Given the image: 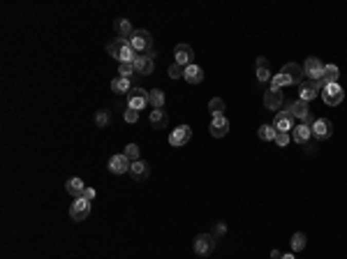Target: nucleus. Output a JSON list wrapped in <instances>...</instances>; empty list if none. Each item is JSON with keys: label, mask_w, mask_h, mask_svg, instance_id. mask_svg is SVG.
<instances>
[{"label": "nucleus", "mask_w": 347, "mask_h": 259, "mask_svg": "<svg viewBox=\"0 0 347 259\" xmlns=\"http://www.w3.org/2000/svg\"><path fill=\"white\" fill-rule=\"evenodd\" d=\"M106 53L111 58H116L118 63H134V58H137V51L132 49V44L127 40H118V37L106 44Z\"/></svg>", "instance_id": "1"}, {"label": "nucleus", "mask_w": 347, "mask_h": 259, "mask_svg": "<svg viewBox=\"0 0 347 259\" xmlns=\"http://www.w3.org/2000/svg\"><path fill=\"white\" fill-rule=\"evenodd\" d=\"M88 215H90V201H88V199L79 197L69 203V217H72L74 222H83Z\"/></svg>", "instance_id": "6"}, {"label": "nucleus", "mask_w": 347, "mask_h": 259, "mask_svg": "<svg viewBox=\"0 0 347 259\" xmlns=\"http://www.w3.org/2000/svg\"><path fill=\"white\" fill-rule=\"evenodd\" d=\"M254 74H257V81H259V83L271 81V69H268V60L264 58V55H259V58L254 60Z\"/></svg>", "instance_id": "17"}, {"label": "nucleus", "mask_w": 347, "mask_h": 259, "mask_svg": "<svg viewBox=\"0 0 347 259\" xmlns=\"http://www.w3.org/2000/svg\"><path fill=\"white\" fill-rule=\"evenodd\" d=\"M123 118H125V123H137V120H139V111L137 109H125L123 111Z\"/></svg>", "instance_id": "35"}, {"label": "nucleus", "mask_w": 347, "mask_h": 259, "mask_svg": "<svg viewBox=\"0 0 347 259\" xmlns=\"http://www.w3.org/2000/svg\"><path fill=\"white\" fill-rule=\"evenodd\" d=\"M319 95H322L324 104H328V106H338L342 100H345V88H342L340 83H331V86H324Z\"/></svg>", "instance_id": "3"}, {"label": "nucleus", "mask_w": 347, "mask_h": 259, "mask_svg": "<svg viewBox=\"0 0 347 259\" xmlns=\"http://www.w3.org/2000/svg\"><path fill=\"white\" fill-rule=\"evenodd\" d=\"M130 164H132V162H130L123 153H116V155L109 157V164H106V166H109L111 174L120 176V174H125V171H130Z\"/></svg>", "instance_id": "12"}, {"label": "nucleus", "mask_w": 347, "mask_h": 259, "mask_svg": "<svg viewBox=\"0 0 347 259\" xmlns=\"http://www.w3.org/2000/svg\"><path fill=\"white\" fill-rule=\"evenodd\" d=\"M310 137H313V132H310L308 125H294V130H291V139H294V143H299V146H305V143L310 141Z\"/></svg>", "instance_id": "20"}, {"label": "nucleus", "mask_w": 347, "mask_h": 259, "mask_svg": "<svg viewBox=\"0 0 347 259\" xmlns=\"http://www.w3.org/2000/svg\"><path fill=\"white\" fill-rule=\"evenodd\" d=\"M271 257H273V259H280L282 252H280V250H271Z\"/></svg>", "instance_id": "39"}, {"label": "nucleus", "mask_w": 347, "mask_h": 259, "mask_svg": "<svg viewBox=\"0 0 347 259\" xmlns=\"http://www.w3.org/2000/svg\"><path fill=\"white\" fill-rule=\"evenodd\" d=\"M324 67H326V65H324L319 58H315V55L305 58V63H303V74H305V79L319 81V79H322V74H324Z\"/></svg>", "instance_id": "7"}, {"label": "nucleus", "mask_w": 347, "mask_h": 259, "mask_svg": "<svg viewBox=\"0 0 347 259\" xmlns=\"http://www.w3.org/2000/svg\"><path fill=\"white\" fill-rule=\"evenodd\" d=\"M208 111H211L213 118H215V116H225V100H220V97H213V100L208 102Z\"/></svg>", "instance_id": "28"}, {"label": "nucleus", "mask_w": 347, "mask_h": 259, "mask_svg": "<svg viewBox=\"0 0 347 259\" xmlns=\"http://www.w3.org/2000/svg\"><path fill=\"white\" fill-rule=\"evenodd\" d=\"M123 155L127 157L130 162L141 160V157H139V146H137V143H127V146H125V151H123Z\"/></svg>", "instance_id": "31"}, {"label": "nucleus", "mask_w": 347, "mask_h": 259, "mask_svg": "<svg viewBox=\"0 0 347 259\" xmlns=\"http://www.w3.org/2000/svg\"><path fill=\"white\" fill-rule=\"evenodd\" d=\"M183 79L188 83H192V86H197V83H202L204 81V69L199 67V65H188V67H185V74H183Z\"/></svg>", "instance_id": "21"}, {"label": "nucleus", "mask_w": 347, "mask_h": 259, "mask_svg": "<svg viewBox=\"0 0 347 259\" xmlns=\"http://www.w3.org/2000/svg\"><path fill=\"white\" fill-rule=\"evenodd\" d=\"M118 74H120L123 79L137 77V72H134V65H132V63H120V65H118Z\"/></svg>", "instance_id": "32"}, {"label": "nucleus", "mask_w": 347, "mask_h": 259, "mask_svg": "<svg viewBox=\"0 0 347 259\" xmlns=\"http://www.w3.org/2000/svg\"><path fill=\"white\" fill-rule=\"evenodd\" d=\"M132 81H130V79H123V77H116L114 81H111V90L114 92H118V95H130V90H132Z\"/></svg>", "instance_id": "25"}, {"label": "nucleus", "mask_w": 347, "mask_h": 259, "mask_svg": "<svg viewBox=\"0 0 347 259\" xmlns=\"http://www.w3.org/2000/svg\"><path fill=\"white\" fill-rule=\"evenodd\" d=\"M174 55H176L174 63H178L180 67H188V65H192L194 51H192V46H190V44H178L174 49Z\"/></svg>", "instance_id": "15"}, {"label": "nucleus", "mask_w": 347, "mask_h": 259, "mask_svg": "<svg viewBox=\"0 0 347 259\" xmlns=\"http://www.w3.org/2000/svg\"><path fill=\"white\" fill-rule=\"evenodd\" d=\"M109 123H111V114H109V111H106V109L97 111V114H95V125H97V127H106Z\"/></svg>", "instance_id": "30"}, {"label": "nucleus", "mask_w": 347, "mask_h": 259, "mask_svg": "<svg viewBox=\"0 0 347 259\" xmlns=\"http://www.w3.org/2000/svg\"><path fill=\"white\" fill-rule=\"evenodd\" d=\"M148 104H151L153 109H165V92H162L160 88H153V90L148 92Z\"/></svg>", "instance_id": "26"}, {"label": "nucleus", "mask_w": 347, "mask_h": 259, "mask_svg": "<svg viewBox=\"0 0 347 259\" xmlns=\"http://www.w3.org/2000/svg\"><path fill=\"white\" fill-rule=\"evenodd\" d=\"M322 88H324L322 79H319V81H313V79H305V81L299 86V100H303V102H313L315 97H317L319 92H322Z\"/></svg>", "instance_id": "5"}, {"label": "nucleus", "mask_w": 347, "mask_h": 259, "mask_svg": "<svg viewBox=\"0 0 347 259\" xmlns=\"http://www.w3.org/2000/svg\"><path fill=\"white\" fill-rule=\"evenodd\" d=\"M264 106H266L268 111H278L282 106V92L268 88V90L264 92Z\"/></svg>", "instance_id": "18"}, {"label": "nucleus", "mask_w": 347, "mask_h": 259, "mask_svg": "<svg viewBox=\"0 0 347 259\" xmlns=\"http://www.w3.org/2000/svg\"><path fill=\"white\" fill-rule=\"evenodd\" d=\"M215 245H217V238L213 234H199L197 238H194V252H197L199 257H211Z\"/></svg>", "instance_id": "4"}, {"label": "nucleus", "mask_w": 347, "mask_h": 259, "mask_svg": "<svg viewBox=\"0 0 347 259\" xmlns=\"http://www.w3.org/2000/svg\"><path fill=\"white\" fill-rule=\"evenodd\" d=\"M86 188H88V185H83V180H81V178H69L67 183H65V190H67V192L72 194L74 199L83 197V192H86Z\"/></svg>", "instance_id": "22"}, {"label": "nucleus", "mask_w": 347, "mask_h": 259, "mask_svg": "<svg viewBox=\"0 0 347 259\" xmlns=\"http://www.w3.org/2000/svg\"><path fill=\"white\" fill-rule=\"evenodd\" d=\"M211 234L215 236V238H222V236L227 234V225H225V222H215V227H213Z\"/></svg>", "instance_id": "36"}, {"label": "nucleus", "mask_w": 347, "mask_h": 259, "mask_svg": "<svg viewBox=\"0 0 347 259\" xmlns=\"http://www.w3.org/2000/svg\"><path fill=\"white\" fill-rule=\"evenodd\" d=\"M305 243H308V238H305L303 231H296V234H291V238H289L291 252H301V250H305Z\"/></svg>", "instance_id": "27"}, {"label": "nucleus", "mask_w": 347, "mask_h": 259, "mask_svg": "<svg viewBox=\"0 0 347 259\" xmlns=\"http://www.w3.org/2000/svg\"><path fill=\"white\" fill-rule=\"evenodd\" d=\"M167 72H169V77H171V79H180V77H183V74H185V67H180L178 63H171Z\"/></svg>", "instance_id": "34"}, {"label": "nucleus", "mask_w": 347, "mask_h": 259, "mask_svg": "<svg viewBox=\"0 0 347 259\" xmlns=\"http://www.w3.org/2000/svg\"><path fill=\"white\" fill-rule=\"evenodd\" d=\"M148 92L151 90H143L141 86H134L132 90H130V95H127V109L141 111L143 106L148 104Z\"/></svg>", "instance_id": "8"}, {"label": "nucleus", "mask_w": 347, "mask_h": 259, "mask_svg": "<svg viewBox=\"0 0 347 259\" xmlns=\"http://www.w3.org/2000/svg\"><path fill=\"white\" fill-rule=\"evenodd\" d=\"M95 190H93V188H86V192H83V199H88V201H93V199H95Z\"/></svg>", "instance_id": "37"}, {"label": "nucleus", "mask_w": 347, "mask_h": 259, "mask_svg": "<svg viewBox=\"0 0 347 259\" xmlns=\"http://www.w3.org/2000/svg\"><path fill=\"white\" fill-rule=\"evenodd\" d=\"M134 72H137V77H151L153 69H155V60L148 58L146 53H137V58H134Z\"/></svg>", "instance_id": "10"}, {"label": "nucleus", "mask_w": 347, "mask_h": 259, "mask_svg": "<svg viewBox=\"0 0 347 259\" xmlns=\"http://www.w3.org/2000/svg\"><path fill=\"white\" fill-rule=\"evenodd\" d=\"M340 81V69L338 65H326L324 67V74H322V83L324 86H331V83H338Z\"/></svg>", "instance_id": "23"}, {"label": "nucleus", "mask_w": 347, "mask_h": 259, "mask_svg": "<svg viewBox=\"0 0 347 259\" xmlns=\"http://www.w3.org/2000/svg\"><path fill=\"white\" fill-rule=\"evenodd\" d=\"M146 55H148V58H153V60H155V58H157V51H155V46H153V49H151V51H148V53H146Z\"/></svg>", "instance_id": "38"}, {"label": "nucleus", "mask_w": 347, "mask_h": 259, "mask_svg": "<svg viewBox=\"0 0 347 259\" xmlns=\"http://www.w3.org/2000/svg\"><path fill=\"white\" fill-rule=\"evenodd\" d=\"M148 123H151L153 130H167V125H169V116H167L165 109H153Z\"/></svg>", "instance_id": "16"}, {"label": "nucleus", "mask_w": 347, "mask_h": 259, "mask_svg": "<svg viewBox=\"0 0 347 259\" xmlns=\"http://www.w3.org/2000/svg\"><path fill=\"white\" fill-rule=\"evenodd\" d=\"M190 139H192V127H190V125H178V127L169 134V146L180 148V146H185Z\"/></svg>", "instance_id": "9"}, {"label": "nucleus", "mask_w": 347, "mask_h": 259, "mask_svg": "<svg viewBox=\"0 0 347 259\" xmlns=\"http://www.w3.org/2000/svg\"><path fill=\"white\" fill-rule=\"evenodd\" d=\"M208 132L215 139L227 137V132H229V120H227L225 116H215V118L211 120V125H208Z\"/></svg>", "instance_id": "13"}, {"label": "nucleus", "mask_w": 347, "mask_h": 259, "mask_svg": "<svg viewBox=\"0 0 347 259\" xmlns=\"http://www.w3.org/2000/svg\"><path fill=\"white\" fill-rule=\"evenodd\" d=\"M127 174L132 176L137 183H141V180H146L148 176H151V166H148L146 160H137V162H132V164H130V171H127Z\"/></svg>", "instance_id": "14"}, {"label": "nucleus", "mask_w": 347, "mask_h": 259, "mask_svg": "<svg viewBox=\"0 0 347 259\" xmlns=\"http://www.w3.org/2000/svg\"><path fill=\"white\" fill-rule=\"evenodd\" d=\"M257 134H259V139H262V141H273V139H276V134H278V130L273 127V125H262V127L257 130Z\"/></svg>", "instance_id": "29"}, {"label": "nucleus", "mask_w": 347, "mask_h": 259, "mask_svg": "<svg viewBox=\"0 0 347 259\" xmlns=\"http://www.w3.org/2000/svg\"><path fill=\"white\" fill-rule=\"evenodd\" d=\"M127 42L132 44V49L137 53H148L153 49V35L148 30H134Z\"/></svg>", "instance_id": "2"}, {"label": "nucleus", "mask_w": 347, "mask_h": 259, "mask_svg": "<svg viewBox=\"0 0 347 259\" xmlns=\"http://www.w3.org/2000/svg\"><path fill=\"white\" fill-rule=\"evenodd\" d=\"M114 30H116V35H118V40H130L134 28H132V23H130V18H116Z\"/></svg>", "instance_id": "19"}, {"label": "nucleus", "mask_w": 347, "mask_h": 259, "mask_svg": "<svg viewBox=\"0 0 347 259\" xmlns=\"http://www.w3.org/2000/svg\"><path fill=\"white\" fill-rule=\"evenodd\" d=\"M280 259H296V257H294V254H291V252H289V254H282V257H280Z\"/></svg>", "instance_id": "40"}, {"label": "nucleus", "mask_w": 347, "mask_h": 259, "mask_svg": "<svg viewBox=\"0 0 347 259\" xmlns=\"http://www.w3.org/2000/svg\"><path fill=\"white\" fill-rule=\"evenodd\" d=\"M310 114H313V111H310L308 102H303V100H296V102H291V116H294V118H299V120H305Z\"/></svg>", "instance_id": "24"}, {"label": "nucleus", "mask_w": 347, "mask_h": 259, "mask_svg": "<svg viewBox=\"0 0 347 259\" xmlns=\"http://www.w3.org/2000/svg\"><path fill=\"white\" fill-rule=\"evenodd\" d=\"M310 132H313V137L317 139V141H324V139H328L333 134V125H331V120H326V118H317L313 123V127H310Z\"/></svg>", "instance_id": "11"}, {"label": "nucleus", "mask_w": 347, "mask_h": 259, "mask_svg": "<svg viewBox=\"0 0 347 259\" xmlns=\"http://www.w3.org/2000/svg\"><path fill=\"white\" fill-rule=\"evenodd\" d=\"M289 141H291L289 132H278V134H276V139H273V143H276V146H280V148H285Z\"/></svg>", "instance_id": "33"}]
</instances>
